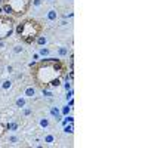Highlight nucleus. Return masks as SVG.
<instances>
[{"label": "nucleus", "mask_w": 148, "mask_h": 148, "mask_svg": "<svg viewBox=\"0 0 148 148\" xmlns=\"http://www.w3.org/2000/svg\"><path fill=\"white\" fill-rule=\"evenodd\" d=\"M15 30V24L9 16H0V42L6 40Z\"/></svg>", "instance_id": "4"}, {"label": "nucleus", "mask_w": 148, "mask_h": 148, "mask_svg": "<svg viewBox=\"0 0 148 148\" xmlns=\"http://www.w3.org/2000/svg\"><path fill=\"white\" fill-rule=\"evenodd\" d=\"M61 84H62V79H55L51 84H49V88H59Z\"/></svg>", "instance_id": "17"}, {"label": "nucleus", "mask_w": 148, "mask_h": 148, "mask_svg": "<svg viewBox=\"0 0 148 148\" xmlns=\"http://www.w3.org/2000/svg\"><path fill=\"white\" fill-rule=\"evenodd\" d=\"M31 68H33L31 71L33 80L40 88H49V84L55 79H62L65 73V64L62 61L56 58H49V56L36 62Z\"/></svg>", "instance_id": "1"}, {"label": "nucleus", "mask_w": 148, "mask_h": 148, "mask_svg": "<svg viewBox=\"0 0 148 148\" xmlns=\"http://www.w3.org/2000/svg\"><path fill=\"white\" fill-rule=\"evenodd\" d=\"M5 132H6V126L3 125V123H0V139L3 138V135H5Z\"/></svg>", "instance_id": "23"}, {"label": "nucleus", "mask_w": 148, "mask_h": 148, "mask_svg": "<svg viewBox=\"0 0 148 148\" xmlns=\"http://www.w3.org/2000/svg\"><path fill=\"white\" fill-rule=\"evenodd\" d=\"M73 93H74V92H73V88L67 90V95H65V99H67V101H68V99H71V98H73Z\"/></svg>", "instance_id": "24"}, {"label": "nucleus", "mask_w": 148, "mask_h": 148, "mask_svg": "<svg viewBox=\"0 0 148 148\" xmlns=\"http://www.w3.org/2000/svg\"><path fill=\"white\" fill-rule=\"evenodd\" d=\"M64 133H67V135H73L74 133L73 123H70V125H64Z\"/></svg>", "instance_id": "15"}, {"label": "nucleus", "mask_w": 148, "mask_h": 148, "mask_svg": "<svg viewBox=\"0 0 148 148\" xmlns=\"http://www.w3.org/2000/svg\"><path fill=\"white\" fill-rule=\"evenodd\" d=\"M39 55H40V56H43V58H47L49 55H51V49L46 47V46L39 47Z\"/></svg>", "instance_id": "13"}, {"label": "nucleus", "mask_w": 148, "mask_h": 148, "mask_svg": "<svg viewBox=\"0 0 148 148\" xmlns=\"http://www.w3.org/2000/svg\"><path fill=\"white\" fill-rule=\"evenodd\" d=\"M34 43H36L37 46H40V47H42V46H46V45L49 43V37H47L46 34H43V33H42V34H40L39 37H37L36 40H34Z\"/></svg>", "instance_id": "6"}, {"label": "nucleus", "mask_w": 148, "mask_h": 148, "mask_svg": "<svg viewBox=\"0 0 148 148\" xmlns=\"http://www.w3.org/2000/svg\"><path fill=\"white\" fill-rule=\"evenodd\" d=\"M2 2H3V0H0V3H2Z\"/></svg>", "instance_id": "28"}, {"label": "nucleus", "mask_w": 148, "mask_h": 148, "mask_svg": "<svg viewBox=\"0 0 148 148\" xmlns=\"http://www.w3.org/2000/svg\"><path fill=\"white\" fill-rule=\"evenodd\" d=\"M56 56H58V58H65V56H68V47H67V46H59V47L56 49Z\"/></svg>", "instance_id": "9"}, {"label": "nucleus", "mask_w": 148, "mask_h": 148, "mask_svg": "<svg viewBox=\"0 0 148 148\" xmlns=\"http://www.w3.org/2000/svg\"><path fill=\"white\" fill-rule=\"evenodd\" d=\"M43 142L46 145H53L55 144V135L53 133H46L43 136Z\"/></svg>", "instance_id": "10"}, {"label": "nucleus", "mask_w": 148, "mask_h": 148, "mask_svg": "<svg viewBox=\"0 0 148 148\" xmlns=\"http://www.w3.org/2000/svg\"><path fill=\"white\" fill-rule=\"evenodd\" d=\"M42 93H43V96H46V98H52V96H53V93H52V90H49L47 88H43V90H42Z\"/></svg>", "instance_id": "21"}, {"label": "nucleus", "mask_w": 148, "mask_h": 148, "mask_svg": "<svg viewBox=\"0 0 148 148\" xmlns=\"http://www.w3.org/2000/svg\"><path fill=\"white\" fill-rule=\"evenodd\" d=\"M22 110H24V116H30V114H31V110H30V108H25V107H24Z\"/></svg>", "instance_id": "25"}, {"label": "nucleus", "mask_w": 148, "mask_h": 148, "mask_svg": "<svg viewBox=\"0 0 148 148\" xmlns=\"http://www.w3.org/2000/svg\"><path fill=\"white\" fill-rule=\"evenodd\" d=\"M43 2H47V3H53L55 0H43Z\"/></svg>", "instance_id": "27"}, {"label": "nucleus", "mask_w": 148, "mask_h": 148, "mask_svg": "<svg viewBox=\"0 0 148 148\" xmlns=\"http://www.w3.org/2000/svg\"><path fill=\"white\" fill-rule=\"evenodd\" d=\"M18 127H19V126H18V123H16V121H9L8 125H6V129H8L9 132H16Z\"/></svg>", "instance_id": "14"}, {"label": "nucleus", "mask_w": 148, "mask_h": 148, "mask_svg": "<svg viewBox=\"0 0 148 148\" xmlns=\"http://www.w3.org/2000/svg\"><path fill=\"white\" fill-rule=\"evenodd\" d=\"M36 93H37V89L34 86H28V88H25V90H24V96L25 98H34Z\"/></svg>", "instance_id": "8"}, {"label": "nucleus", "mask_w": 148, "mask_h": 148, "mask_svg": "<svg viewBox=\"0 0 148 148\" xmlns=\"http://www.w3.org/2000/svg\"><path fill=\"white\" fill-rule=\"evenodd\" d=\"M51 114H52V117H55V120H56V121H61V120H62V114H61V108H59V107H56V105L51 107Z\"/></svg>", "instance_id": "7"}, {"label": "nucleus", "mask_w": 148, "mask_h": 148, "mask_svg": "<svg viewBox=\"0 0 148 148\" xmlns=\"http://www.w3.org/2000/svg\"><path fill=\"white\" fill-rule=\"evenodd\" d=\"M46 21L47 22H56L58 21V18H59V14H58V10L56 9H49L47 12H46Z\"/></svg>", "instance_id": "5"}, {"label": "nucleus", "mask_w": 148, "mask_h": 148, "mask_svg": "<svg viewBox=\"0 0 148 148\" xmlns=\"http://www.w3.org/2000/svg\"><path fill=\"white\" fill-rule=\"evenodd\" d=\"M39 125H40V127L46 129V127H49V120L43 117V119H40V120H39Z\"/></svg>", "instance_id": "18"}, {"label": "nucleus", "mask_w": 148, "mask_h": 148, "mask_svg": "<svg viewBox=\"0 0 148 148\" xmlns=\"http://www.w3.org/2000/svg\"><path fill=\"white\" fill-rule=\"evenodd\" d=\"M3 47H5V40L0 42V49H3Z\"/></svg>", "instance_id": "26"}, {"label": "nucleus", "mask_w": 148, "mask_h": 148, "mask_svg": "<svg viewBox=\"0 0 148 148\" xmlns=\"http://www.w3.org/2000/svg\"><path fill=\"white\" fill-rule=\"evenodd\" d=\"M19 139H21V138L16 135V132H10V135L8 136V142H9V144H14V145H15V144H18V142H19Z\"/></svg>", "instance_id": "12"}, {"label": "nucleus", "mask_w": 148, "mask_h": 148, "mask_svg": "<svg viewBox=\"0 0 148 148\" xmlns=\"http://www.w3.org/2000/svg\"><path fill=\"white\" fill-rule=\"evenodd\" d=\"M31 5H33L34 8H40V6L43 5V0H31Z\"/></svg>", "instance_id": "22"}, {"label": "nucleus", "mask_w": 148, "mask_h": 148, "mask_svg": "<svg viewBox=\"0 0 148 148\" xmlns=\"http://www.w3.org/2000/svg\"><path fill=\"white\" fill-rule=\"evenodd\" d=\"M12 51H14V53L18 55V53H22V52H24V47H22V45H15Z\"/></svg>", "instance_id": "19"}, {"label": "nucleus", "mask_w": 148, "mask_h": 148, "mask_svg": "<svg viewBox=\"0 0 148 148\" xmlns=\"http://www.w3.org/2000/svg\"><path fill=\"white\" fill-rule=\"evenodd\" d=\"M71 113V105H67V107H64L62 110H61V114L62 116H68Z\"/></svg>", "instance_id": "20"}, {"label": "nucleus", "mask_w": 148, "mask_h": 148, "mask_svg": "<svg viewBox=\"0 0 148 148\" xmlns=\"http://www.w3.org/2000/svg\"><path fill=\"white\" fill-rule=\"evenodd\" d=\"M42 31H43V25L36 19H24L16 27V33L21 37V40L28 45L34 43V40L42 34Z\"/></svg>", "instance_id": "2"}, {"label": "nucleus", "mask_w": 148, "mask_h": 148, "mask_svg": "<svg viewBox=\"0 0 148 148\" xmlns=\"http://www.w3.org/2000/svg\"><path fill=\"white\" fill-rule=\"evenodd\" d=\"M15 105L18 107V108H24V107H27V98L25 96H19V98H16L15 99Z\"/></svg>", "instance_id": "11"}, {"label": "nucleus", "mask_w": 148, "mask_h": 148, "mask_svg": "<svg viewBox=\"0 0 148 148\" xmlns=\"http://www.w3.org/2000/svg\"><path fill=\"white\" fill-rule=\"evenodd\" d=\"M68 2H73V0H68Z\"/></svg>", "instance_id": "29"}, {"label": "nucleus", "mask_w": 148, "mask_h": 148, "mask_svg": "<svg viewBox=\"0 0 148 148\" xmlns=\"http://www.w3.org/2000/svg\"><path fill=\"white\" fill-rule=\"evenodd\" d=\"M10 9V15L15 16H22L25 15L30 6H31V0H6V3Z\"/></svg>", "instance_id": "3"}, {"label": "nucleus", "mask_w": 148, "mask_h": 148, "mask_svg": "<svg viewBox=\"0 0 148 148\" xmlns=\"http://www.w3.org/2000/svg\"><path fill=\"white\" fill-rule=\"evenodd\" d=\"M12 88V80H5V82H2V89L3 90H8V89H10Z\"/></svg>", "instance_id": "16"}]
</instances>
